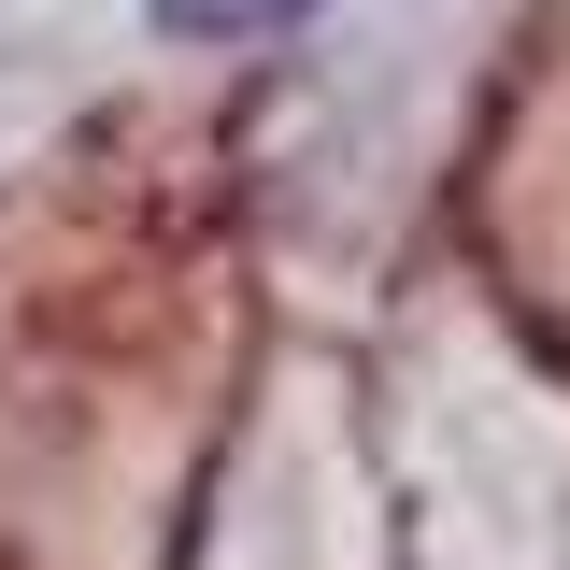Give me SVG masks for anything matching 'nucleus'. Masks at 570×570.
<instances>
[{
	"instance_id": "obj_1",
	"label": "nucleus",
	"mask_w": 570,
	"mask_h": 570,
	"mask_svg": "<svg viewBox=\"0 0 570 570\" xmlns=\"http://www.w3.org/2000/svg\"><path fill=\"white\" fill-rule=\"evenodd\" d=\"M171 43H257V29H299L314 0H142Z\"/></svg>"
}]
</instances>
